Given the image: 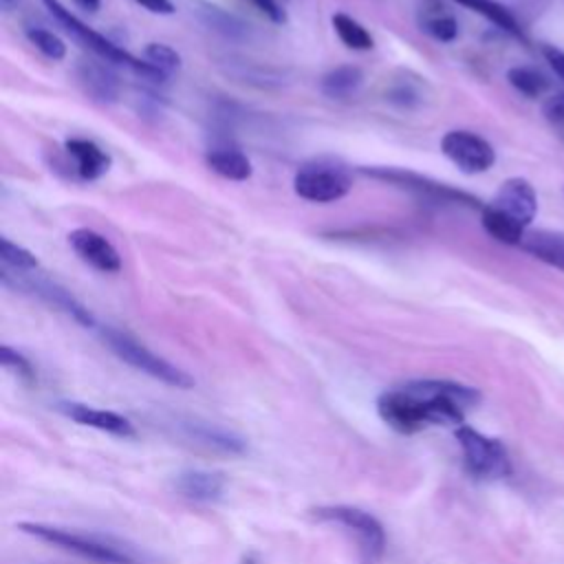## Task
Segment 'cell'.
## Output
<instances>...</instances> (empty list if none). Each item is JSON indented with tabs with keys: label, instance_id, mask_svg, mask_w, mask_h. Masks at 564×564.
Returning <instances> with one entry per match:
<instances>
[{
	"label": "cell",
	"instance_id": "1",
	"mask_svg": "<svg viewBox=\"0 0 564 564\" xmlns=\"http://www.w3.org/2000/svg\"><path fill=\"white\" fill-rule=\"evenodd\" d=\"M480 401L476 388L447 379H414L377 399L383 423L401 434H414L430 425H463L465 412Z\"/></svg>",
	"mask_w": 564,
	"mask_h": 564
},
{
	"label": "cell",
	"instance_id": "2",
	"mask_svg": "<svg viewBox=\"0 0 564 564\" xmlns=\"http://www.w3.org/2000/svg\"><path fill=\"white\" fill-rule=\"evenodd\" d=\"M18 529L22 533L37 538L40 542L53 544L62 551L75 553L97 564H143V560L130 546L97 533H79V531H70L55 524H42V522H20Z\"/></svg>",
	"mask_w": 564,
	"mask_h": 564
},
{
	"label": "cell",
	"instance_id": "3",
	"mask_svg": "<svg viewBox=\"0 0 564 564\" xmlns=\"http://www.w3.org/2000/svg\"><path fill=\"white\" fill-rule=\"evenodd\" d=\"M44 7L48 9V13L64 26V31L75 37L79 44H84L88 51H93L95 55H99L101 59L106 62H112V64H121V66H128L132 68L134 73L148 77V79H154V82H161L165 75L161 70H156L154 66H150L148 62H141L139 57H134L132 53L123 51L121 46H117L115 42H110L106 35L93 31L90 26H86L79 18H75L66 7H62L57 0H42Z\"/></svg>",
	"mask_w": 564,
	"mask_h": 564
},
{
	"label": "cell",
	"instance_id": "4",
	"mask_svg": "<svg viewBox=\"0 0 564 564\" xmlns=\"http://www.w3.org/2000/svg\"><path fill=\"white\" fill-rule=\"evenodd\" d=\"M101 337H104L106 346L119 359H123L128 366L145 372V375H150V377H154V379H159L167 386H174V388H192L194 386V379L185 370L170 364L161 355L152 352L148 346L137 341L132 335L106 326V328H101Z\"/></svg>",
	"mask_w": 564,
	"mask_h": 564
},
{
	"label": "cell",
	"instance_id": "5",
	"mask_svg": "<svg viewBox=\"0 0 564 564\" xmlns=\"http://www.w3.org/2000/svg\"><path fill=\"white\" fill-rule=\"evenodd\" d=\"M352 187L348 167L333 159H313L297 167L293 189L300 198L311 203H335Z\"/></svg>",
	"mask_w": 564,
	"mask_h": 564
},
{
	"label": "cell",
	"instance_id": "6",
	"mask_svg": "<svg viewBox=\"0 0 564 564\" xmlns=\"http://www.w3.org/2000/svg\"><path fill=\"white\" fill-rule=\"evenodd\" d=\"M311 516L319 522L337 524L344 531H348L357 540L368 562H375L381 557L386 549V531L372 513L350 505H322V507H313Z\"/></svg>",
	"mask_w": 564,
	"mask_h": 564
},
{
	"label": "cell",
	"instance_id": "7",
	"mask_svg": "<svg viewBox=\"0 0 564 564\" xmlns=\"http://www.w3.org/2000/svg\"><path fill=\"white\" fill-rule=\"evenodd\" d=\"M456 441L463 449L467 469L478 478H502L511 471L505 445L498 438L485 436L469 425L456 427Z\"/></svg>",
	"mask_w": 564,
	"mask_h": 564
},
{
	"label": "cell",
	"instance_id": "8",
	"mask_svg": "<svg viewBox=\"0 0 564 564\" xmlns=\"http://www.w3.org/2000/svg\"><path fill=\"white\" fill-rule=\"evenodd\" d=\"M167 425L176 432L178 438L198 445L207 452L225 456H240L247 452V441L240 434L212 421H203L196 416H172Z\"/></svg>",
	"mask_w": 564,
	"mask_h": 564
},
{
	"label": "cell",
	"instance_id": "9",
	"mask_svg": "<svg viewBox=\"0 0 564 564\" xmlns=\"http://www.w3.org/2000/svg\"><path fill=\"white\" fill-rule=\"evenodd\" d=\"M441 152L463 172L480 174L496 163L491 143L469 130H449L441 139Z\"/></svg>",
	"mask_w": 564,
	"mask_h": 564
},
{
	"label": "cell",
	"instance_id": "10",
	"mask_svg": "<svg viewBox=\"0 0 564 564\" xmlns=\"http://www.w3.org/2000/svg\"><path fill=\"white\" fill-rule=\"evenodd\" d=\"M489 205L496 207L498 212H502L505 216H509L511 220L520 223L522 227H529L538 212V196H535L533 185L527 178L513 176V178H507L498 187V192Z\"/></svg>",
	"mask_w": 564,
	"mask_h": 564
},
{
	"label": "cell",
	"instance_id": "11",
	"mask_svg": "<svg viewBox=\"0 0 564 564\" xmlns=\"http://www.w3.org/2000/svg\"><path fill=\"white\" fill-rule=\"evenodd\" d=\"M68 245L79 256V260H84L86 264H90L101 273H117L121 269L119 251L112 247V242L106 236L97 234L95 229H88V227L73 229L68 234Z\"/></svg>",
	"mask_w": 564,
	"mask_h": 564
},
{
	"label": "cell",
	"instance_id": "12",
	"mask_svg": "<svg viewBox=\"0 0 564 564\" xmlns=\"http://www.w3.org/2000/svg\"><path fill=\"white\" fill-rule=\"evenodd\" d=\"M59 408L68 419H73L79 425H88V427H95V430H101V432H108L115 436H123V438L134 436V425L117 412L93 408L86 403H75V401L62 403Z\"/></svg>",
	"mask_w": 564,
	"mask_h": 564
},
{
	"label": "cell",
	"instance_id": "13",
	"mask_svg": "<svg viewBox=\"0 0 564 564\" xmlns=\"http://www.w3.org/2000/svg\"><path fill=\"white\" fill-rule=\"evenodd\" d=\"M225 487V476L207 469H185L174 478V489L194 502H216L223 498Z\"/></svg>",
	"mask_w": 564,
	"mask_h": 564
},
{
	"label": "cell",
	"instance_id": "14",
	"mask_svg": "<svg viewBox=\"0 0 564 564\" xmlns=\"http://www.w3.org/2000/svg\"><path fill=\"white\" fill-rule=\"evenodd\" d=\"M366 172L372 174V176H377V178H383V181L403 185V187H408V189H414V192H419V194L441 196V200H458V203L476 205V200H474L469 194L456 192V189H452V187H447V185L432 183V181L421 178L419 174H412V172H403V170H394V167H372V170H366Z\"/></svg>",
	"mask_w": 564,
	"mask_h": 564
},
{
	"label": "cell",
	"instance_id": "15",
	"mask_svg": "<svg viewBox=\"0 0 564 564\" xmlns=\"http://www.w3.org/2000/svg\"><path fill=\"white\" fill-rule=\"evenodd\" d=\"M64 148L68 156L75 161V170L84 181H97L110 170V163H112L110 154L90 139L73 137L64 141Z\"/></svg>",
	"mask_w": 564,
	"mask_h": 564
},
{
	"label": "cell",
	"instance_id": "16",
	"mask_svg": "<svg viewBox=\"0 0 564 564\" xmlns=\"http://www.w3.org/2000/svg\"><path fill=\"white\" fill-rule=\"evenodd\" d=\"M207 167L229 181H247L251 176V161L236 148H212L207 150Z\"/></svg>",
	"mask_w": 564,
	"mask_h": 564
},
{
	"label": "cell",
	"instance_id": "17",
	"mask_svg": "<svg viewBox=\"0 0 564 564\" xmlns=\"http://www.w3.org/2000/svg\"><path fill=\"white\" fill-rule=\"evenodd\" d=\"M522 249L538 260L564 271V236L553 231H531L522 238Z\"/></svg>",
	"mask_w": 564,
	"mask_h": 564
},
{
	"label": "cell",
	"instance_id": "18",
	"mask_svg": "<svg viewBox=\"0 0 564 564\" xmlns=\"http://www.w3.org/2000/svg\"><path fill=\"white\" fill-rule=\"evenodd\" d=\"M361 82H364L361 68H357V66H337V68L328 70L322 77L319 90L330 99H344V97H350L352 93H357Z\"/></svg>",
	"mask_w": 564,
	"mask_h": 564
},
{
	"label": "cell",
	"instance_id": "19",
	"mask_svg": "<svg viewBox=\"0 0 564 564\" xmlns=\"http://www.w3.org/2000/svg\"><path fill=\"white\" fill-rule=\"evenodd\" d=\"M482 227L491 238H496L498 242H505V245H520L524 238V229H527L491 205L482 207Z\"/></svg>",
	"mask_w": 564,
	"mask_h": 564
},
{
	"label": "cell",
	"instance_id": "20",
	"mask_svg": "<svg viewBox=\"0 0 564 564\" xmlns=\"http://www.w3.org/2000/svg\"><path fill=\"white\" fill-rule=\"evenodd\" d=\"M454 2H458V4H463V7H467V9L476 11V13H480L482 18H487L489 22H494L496 26H500L502 31H507V33H511V35L524 40V33H522L518 20H516V18L509 13V9L502 7L500 2H496V0H454Z\"/></svg>",
	"mask_w": 564,
	"mask_h": 564
},
{
	"label": "cell",
	"instance_id": "21",
	"mask_svg": "<svg viewBox=\"0 0 564 564\" xmlns=\"http://www.w3.org/2000/svg\"><path fill=\"white\" fill-rule=\"evenodd\" d=\"M333 29H335L337 37L344 42V46H348L352 51H370L375 46L372 35L348 13H335Z\"/></svg>",
	"mask_w": 564,
	"mask_h": 564
},
{
	"label": "cell",
	"instance_id": "22",
	"mask_svg": "<svg viewBox=\"0 0 564 564\" xmlns=\"http://www.w3.org/2000/svg\"><path fill=\"white\" fill-rule=\"evenodd\" d=\"M507 79H509V84L518 93H522L527 97H540V95H544L549 90V79L540 70H535L531 66H513V68H509Z\"/></svg>",
	"mask_w": 564,
	"mask_h": 564
},
{
	"label": "cell",
	"instance_id": "23",
	"mask_svg": "<svg viewBox=\"0 0 564 564\" xmlns=\"http://www.w3.org/2000/svg\"><path fill=\"white\" fill-rule=\"evenodd\" d=\"M26 37L48 59L59 62V59L66 57V44L53 31H46V29H40V26H29Z\"/></svg>",
	"mask_w": 564,
	"mask_h": 564
},
{
	"label": "cell",
	"instance_id": "24",
	"mask_svg": "<svg viewBox=\"0 0 564 564\" xmlns=\"http://www.w3.org/2000/svg\"><path fill=\"white\" fill-rule=\"evenodd\" d=\"M421 29L425 33H430L434 40L438 42H452L458 35V22L454 15L436 11V13H427L421 20Z\"/></svg>",
	"mask_w": 564,
	"mask_h": 564
},
{
	"label": "cell",
	"instance_id": "25",
	"mask_svg": "<svg viewBox=\"0 0 564 564\" xmlns=\"http://www.w3.org/2000/svg\"><path fill=\"white\" fill-rule=\"evenodd\" d=\"M143 55H145V62H148L150 66H154L156 70H161L163 75L176 70V68L181 66V55H178L172 46L161 44V42H150V44L145 46Z\"/></svg>",
	"mask_w": 564,
	"mask_h": 564
},
{
	"label": "cell",
	"instance_id": "26",
	"mask_svg": "<svg viewBox=\"0 0 564 564\" xmlns=\"http://www.w3.org/2000/svg\"><path fill=\"white\" fill-rule=\"evenodd\" d=\"M0 256H2L4 264L13 267V269H18V271H33V269H37V264H40L37 258H35L29 249H24V247L11 242L9 238H2V240H0Z\"/></svg>",
	"mask_w": 564,
	"mask_h": 564
},
{
	"label": "cell",
	"instance_id": "27",
	"mask_svg": "<svg viewBox=\"0 0 564 564\" xmlns=\"http://www.w3.org/2000/svg\"><path fill=\"white\" fill-rule=\"evenodd\" d=\"M84 82L88 86V90L93 95H97L99 99H112L117 95V86L115 79L110 77V73H106L99 66H86L84 70Z\"/></svg>",
	"mask_w": 564,
	"mask_h": 564
},
{
	"label": "cell",
	"instance_id": "28",
	"mask_svg": "<svg viewBox=\"0 0 564 564\" xmlns=\"http://www.w3.org/2000/svg\"><path fill=\"white\" fill-rule=\"evenodd\" d=\"M0 361H2L4 368L13 370L24 381H33L35 379V370H33L31 361L24 355H20L18 350H13L11 346H2L0 348Z\"/></svg>",
	"mask_w": 564,
	"mask_h": 564
},
{
	"label": "cell",
	"instance_id": "29",
	"mask_svg": "<svg viewBox=\"0 0 564 564\" xmlns=\"http://www.w3.org/2000/svg\"><path fill=\"white\" fill-rule=\"evenodd\" d=\"M260 13H264L271 22H286V13H284V9L275 2V0H249Z\"/></svg>",
	"mask_w": 564,
	"mask_h": 564
},
{
	"label": "cell",
	"instance_id": "30",
	"mask_svg": "<svg viewBox=\"0 0 564 564\" xmlns=\"http://www.w3.org/2000/svg\"><path fill=\"white\" fill-rule=\"evenodd\" d=\"M544 115L553 123H564V93L553 95L544 101Z\"/></svg>",
	"mask_w": 564,
	"mask_h": 564
},
{
	"label": "cell",
	"instance_id": "31",
	"mask_svg": "<svg viewBox=\"0 0 564 564\" xmlns=\"http://www.w3.org/2000/svg\"><path fill=\"white\" fill-rule=\"evenodd\" d=\"M542 53H544L546 62L551 64V68L564 79V51H560V48H555V46H544Z\"/></svg>",
	"mask_w": 564,
	"mask_h": 564
},
{
	"label": "cell",
	"instance_id": "32",
	"mask_svg": "<svg viewBox=\"0 0 564 564\" xmlns=\"http://www.w3.org/2000/svg\"><path fill=\"white\" fill-rule=\"evenodd\" d=\"M137 2L152 13H161V15L174 13V4L170 0H137Z\"/></svg>",
	"mask_w": 564,
	"mask_h": 564
},
{
	"label": "cell",
	"instance_id": "33",
	"mask_svg": "<svg viewBox=\"0 0 564 564\" xmlns=\"http://www.w3.org/2000/svg\"><path fill=\"white\" fill-rule=\"evenodd\" d=\"M82 9H86V11H97L99 9V0H75Z\"/></svg>",
	"mask_w": 564,
	"mask_h": 564
},
{
	"label": "cell",
	"instance_id": "34",
	"mask_svg": "<svg viewBox=\"0 0 564 564\" xmlns=\"http://www.w3.org/2000/svg\"><path fill=\"white\" fill-rule=\"evenodd\" d=\"M18 2H20V0H0V7H2L4 11H11Z\"/></svg>",
	"mask_w": 564,
	"mask_h": 564
}]
</instances>
